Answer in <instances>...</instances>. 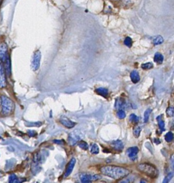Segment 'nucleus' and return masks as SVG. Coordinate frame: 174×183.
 I'll use <instances>...</instances> for the list:
<instances>
[{
	"label": "nucleus",
	"mask_w": 174,
	"mask_h": 183,
	"mask_svg": "<svg viewBox=\"0 0 174 183\" xmlns=\"http://www.w3.org/2000/svg\"><path fill=\"white\" fill-rule=\"evenodd\" d=\"M163 38L161 37V36H157V37H155L153 40V42L155 45H161V44L163 43Z\"/></svg>",
	"instance_id": "a211bd4d"
},
{
	"label": "nucleus",
	"mask_w": 174,
	"mask_h": 183,
	"mask_svg": "<svg viewBox=\"0 0 174 183\" xmlns=\"http://www.w3.org/2000/svg\"><path fill=\"white\" fill-rule=\"evenodd\" d=\"M7 85V81H6V75L5 67H4L2 62L0 60V87H5Z\"/></svg>",
	"instance_id": "0eeeda50"
},
{
	"label": "nucleus",
	"mask_w": 174,
	"mask_h": 183,
	"mask_svg": "<svg viewBox=\"0 0 174 183\" xmlns=\"http://www.w3.org/2000/svg\"><path fill=\"white\" fill-rule=\"evenodd\" d=\"M115 107H116V108L118 109V110H119V109H123L125 107L124 100L122 99H117V101H116Z\"/></svg>",
	"instance_id": "4468645a"
},
{
	"label": "nucleus",
	"mask_w": 174,
	"mask_h": 183,
	"mask_svg": "<svg viewBox=\"0 0 174 183\" xmlns=\"http://www.w3.org/2000/svg\"><path fill=\"white\" fill-rule=\"evenodd\" d=\"M111 146L115 149L116 150L121 151L123 149V144L121 140H116L112 142Z\"/></svg>",
	"instance_id": "9b49d317"
},
{
	"label": "nucleus",
	"mask_w": 174,
	"mask_h": 183,
	"mask_svg": "<svg viewBox=\"0 0 174 183\" xmlns=\"http://www.w3.org/2000/svg\"><path fill=\"white\" fill-rule=\"evenodd\" d=\"M173 113H174V110L173 107H168V109H166V114L168 115V117H173Z\"/></svg>",
	"instance_id": "cd10ccee"
},
{
	"label": "nucleus",
	"mask_w": 174,
	"mask_h": 183,
	"mask_svg": "<svg viewBox=\"0 0 174 183\" xmlns=\"http://www.w3.org/2000/svg\"><path fill=\"white\" fill-rule=\"evenodd\" d=\"M138 152H139V148L137 147H133V148H130L127 150L126 154L129 158H130L132 160H133V158H136Z\"/></svg>",
	"instance_id": "1a4fd4ad"
},
{
	"label": "nucleus",
	"mask_w": 174,
	"mask_h": 183,
	"mask_svg": "<svg viewBox=\"0 0 174 183\" xmlns=\"http://www.w3.org/2000/svg\"><path fill=\"white\" fill-rule=\"evenodd\" d=\"M124 45L126 46H127L128 47H131L132 45H133V42H132V39L131 37H126L124 40Z\"/></svg>",
	"instance_id": "bb28decb"
},
{
	"label": "nucleus",
	"mask_w": 174,
	"mask_h": 183,
	"mask_svg": "<svg viewBox=\"0 0 174 183\" xmlns=\"http://www.w3.org/2000/svg\"><path fill=\"white\" fill-rule=\"evenodd\" d=\"M173 178V174H172V173H170V174L169 175H168L166 178H165V180H163V182L164 183H166V182H169L170 180H171V178Z\"/></svg>",
	"instance_id": "c756f323"
},
{
	"label": "nucleus",
	"mask_w": 174,
	"mask_h": 183,
	"mask_svg": "<svg viewBox=\"0 0 174 183\" xmlns=\"http://www.w3.org/2000/svg\"><path fill=\"white\" fill-rule=\"evenodd\" d=\"M96 92H97L98 95H101V96L103 97H107L108 95H109V91H108V89L103 88V87H100V88L97 89H96Z\"/></svg>",
	"instance_id": "ddd939ff"
},
{
	"label": "nucleus",
	"mask_w": 174,
	"mask_h": 183,
	"mask_svg": "<svg viewBox=\"0 0 174 183\" xmlns=\"http://www.w3.org/2000/svg\"><path fill=\"white\" fill-rule=\"evenodd\" d=\"M157 121H158V123H159V126L160 127V129H161V130L164 131L165 130V122H164V120H163V115H159V116H158Z\"/></svg>",
	"instance_id": "2eb2a0df"
},
{
	"label": "nucleus",
	"mask_w": 174,
	"mask_h": 183,
	"mask_svg": "<svg viewBox=\"0 0 174 183\" xmlns=\"http://www.w3.org/2000/svg\"><path fill=\"white\" fill-rule=\"evenodd\" d=\"M0 109H1V99H0Z\"/></svg>",
	"instance_id": "7c9ffc66"
},
{
	"label": "nucleus",
	"mask_w": 174,
	"mask_h": 183,
	"mask_svg": "<svg viewBox=\"0 0 174 183\" xmlns=\"http://www.w3.org/2000/svg\"><path fill=\"white\" fill-rule=\"evenodd\" d=\"M101 178L99 175H87L85 173H82L80 175V180L82 182H90L92 180H97Z\"/></svg>",
	"instance_id": "423d86ee"
},
{
	"label": "nucleus",
	"mask_w": 174,
	"mask_h": 183,
	"mask_svg": "<svg viewBox=\"0 0 174 183\" xmlns=\"http://www.w3.org/2000/svg\"><path fill=\"white\" fill-rule=\"evenodd\" d=\"M101 174L114 180H120L129 175L130 171L126 168L115 165H106L100 168Z\"/></svg>",
	"instance_id": "f257e3e1"
},
{
	"label": "nucleus",
	"mask_w": 174,
	"mask_h": 183,
	"mask_svg": "<svg viewBox=\"0 0 174 183\" xmlns=\"http://www.w3.org/2000/svg\"><path fill=\"white\" fill-rule=\"evenodd\" d=\"M173 139V135L171 132H169L165 135V140L167 142H171Z\"/></svg>",
	"instance_id": "412c9836"
},
{
	"label": "nucleus",
	"mask_w": 174,
	"mask_h": 183,
	"mask_svg": "<svg viewBox=\"0 0 174 183\" xmlns=\"http://www.w3.org/2000/svg\"><path fill=\"white\" fill-rule=\"evenodd\" d=\"M126 116V112L124 110H123V109H119V111H118L117 112V117H119V119H124Z\"/></svg>",
	"instance_id": "393cba45"
},
{
	"label": "nucleus",
	"mask_w": 174,
	"mask_h": 183,
	"mask_svg": "<svg viewBox=\"0 0 174 183\" xmlns=\"http://www.w3.org/2000/svg\"><path fill=\"white\" fill-rule=\"evenodd\" d=\"M60 122L61 125H63L64 126L67 127V128H73L76 125V123L72 122L71 120H69L67 117H64L60 120Z\"/></svg>",
	"instance_id": "9d476101"
},
{
	"label": "nucleus",
	"mask_w": 174,
	"mask_h": 183,
	"mask_svg": "<svg viewBox=\"0 0 174 183\" xmlns=\"http://www.w3.org/2000/svg\"><path fill=\"white\" fill-rule=\"evenodd\" d=\"M151 113V109H147L144 112V122H147L149 121L150 115Z\"/></svg>",
	"instance_id": "5701e85b"
},
{
	"label": "nucleus",
	"mask_w": 174,
	"mask_h": 183,
	"mask_svg": "<svg viewBox=\"0 0 174 183\" xmlns=\"http://www.w3.org/2000/svg\"><path fill=\"white\" fill-rule=\"evenodd\" d=\"M138 170L152 178H156L158 176V170L152 165L147 163H141L137 166Z\"/></svg>",
	"instance_id": "f03ea898"
},
{
	"label": "nucleus",
	"mask_w": 174,
	"mask_h": 183,
	"mask_svg": "<svg viewBox=\"0 0 174 183\" xmlns=\"http://www.w3.org/2000/svg\"><path fill=\"white\" fill-rule=\"evenodd\" d=\"M153 65L152 62H147L141 65V68L143 69H150L153 68Z\"/></svg>",
	"instance_id": "4be33fe9"
},
{
	"label": "nucleus",
	"mask_w": 174,
	"mask_h": 183,
	"mask_svg": "<svg viewBox=\"0 0 174 183\" xmlns=\"http://www.w3.org/2000/svg\"><path fill=\"white\" fill-rule=\"evenodd\" d=\"M9 182H11V183H15V182H19V181H18L17 176L15 175H10L9 178Z\"/></svg>",
	"instance_id": "c85d7f7f"
},
{
	"label": "nucleus",
	"mask_w": 174,
	"mask_h": 183,
	"mask_svg": "<svg viewBox=\"0 0 174 183\" xmlns=\"http://www.w3.org/2000/svg\"><path fill=\"white\" fill-rule=\"evenodd\" d=\"M2 0H0V4H1V2H2Z\"/></svg>",
	"instance_id": "473e14b6"
},
{
	"label": "nucleus",
	"mask_w": 174,
	"mask_h": 183,
	"mask_svg": "<svg viewBox=\"0 0 174 183\" xmlns=\"http://www.w3.org/2000/svg\"><path fill=\"white\" fill-rule=\"evenodd\" d=\"M76 164V160L75 158H72L71 160L69 161V162L68 163L67 170H66L65 174H64V178H67L68 176H69L71 175V173L72 172Z\"/></svg>",
	"instance_id": "6e6552de"
},
{
	"label": "nucleus",
	"mask_w": 174,
	"mask_h": 183,
	"mask_svg": "<svg viewBox=\"0 0 174 183\" xmlns=\"http://www.w3.org/2000/svg\"><path fill=\"white\" fill-rule=\"evenodd\" d=\"M130 77H131V81L133 83H137L139 82L140 80V75L139 73L138 72L137 70H133L130 74Z\"/></svg>",
	"instance_id": "f8f14e48"
},
{
	"label": "nucleus",
	"mask_w": 174,
	"mask_h": 183,
	"mask_svg": "<svg viewBox=\"0 0 174 183\" xmlns=\"http://www.w3.org/2000/svg\"><path fill=\"white\" fill-rule=\"evenodd\" d=\"M78 145H79V147L80 148L84 149V150H88V149H89V145H88L87 142H84V141L80 142L79 144H78Z\"/></svg>",
	"instance_id": "a878e982"
},
{
	"label": "nucleus",
	"mask_w": 174,
	"mask_h": 183,
	"mask_svg": "<svg viewBox=\"0 0 174 183\" xmlns=\"http://www.w3.org/2000/svg\"><path fill=\"white\" fill-rule=\"evenodd\" d=\"M113 1H119V0H113Z\"/></svg>",
	"instance_id": "2f4dec72"
},
{
	"label": "nucleus",
	"mask_w": 174,
	"mask_h": 183,
	"mask_svg": "<svg viewBox=\"0 0 174 183\" xmlns=\"http://www.w3.org/2000/svg\"><path fill=\"white\" fill-rule=\"evenodd\" d=\"M2 113L5 115H10L15 109V104L13 101L8 97L4 96L2 98Z\"/></svg>",
	"instance_id": "7ed1b4c3"
},
{
	"label": "nucleus",
	"mask_w": 174,
	"mask_h": 183,
	"mask_svg": "<svg viewBox=\"0 0 174 183\" xmlns=\"http://www.w3.org/2000/svg\"><path fill=\"white\" fill-rule=\"evenodd\" d=\"M91 152L92 154L97 155L99 152V148L97 144H93L91 147Z\"/></svg>",
	"instance_id": "6ab92c4d"
},
{
	"label": "nucleus",
	"mask_w": 174,
	"mask_h": 183,
	"mask_svg": "<svg viewBox=\"0 0 174 183\" xmlns=\"http://www.w3.org/2000/svg\"><path fill=\"white\" fill-rule=\"evenodd\" d=\"M154 62H156L157 64H159V65H161V64L163 63V56L161 55V53L157 52L155 54V56H154Z\"/></svg>",
	"instance_id": "f3484780"
},
{
	"label": "nucleus",
	"mask_w": 174,
	"mask_h": 183,
	"mask_svg": "<svg viewBox=\"0 0 174 183\" xmlns=\"http://www.w3.org/2000/svg\"><path fill=\"white\" fill-rule=\"evenodd\" d=\"M129 120H130V122L133 123H138L139 121V117L136 116L135 114H131L129 116Z\"/></svg>",
	"instance_id": "aec40b11"
},
{
	"label": "nucleus",
	"mask_w": 174,
	"mask_h": 183,
	"mask_svg": "<svg viewBox=\"0 0 174 183\" xmlns=\"http://www.w3.org/2000/svg\"><path fill=\"white\" fill-rule=\"evenodd\" d=\"M80 139V137H79L77 136V135L75 134V133H73L72 135H70V136L69 137V142L70 144L71 145H75L76 142H77V141H79Z\"/></svg>",
	"instance_id": "dca6fc26"
},
{
	"label": "nucleus",
	"mask_w": 174,
	"mask_h": 183,
	"mask_svg": "<svg viewBox=\"0 0 174 183\" xmlns=\"http://www.w3.org/2000/svg\"><path fill=\"white\" fill-rule=\"evenodd\" d=\"M41 55L39 50L35 51L33 54L32 59H31V67L33 71H37L40 67V62H41Z\"/></svg>",
	"instance_id": "20e7f679"
},
{
	"label": "nucleus",
	"mask_w": 174,
	"mask_h": 183,
	"mask_svg": "<svg viewBox=\"0 0 174 183\" xmlns=\"http://www.w3.org/2000/svg\"><path fill=\"white\" fill-rule=\"evenodd\" d=\"M141 131V127L140 126H136L134 130H133V135L136 137H139Z\"/></svg>",
	"instance_id": "b1692460"
},
{
	"label": "nucleus",
	"mask_w": 174,
	"mask_h": 183,
	"mask_svg": "<svg viewBox=\"0 0 174 183\" xmlns=\"http://www.w3.org/2000/svg\"><path fill=\"white\" fill-rule=\"evenodd\" d=\"M9 59V56L8 54L7 46L5 43H2L0 45V60L4 64Z\"/></svg>",
	"instance_id": "39448f33"
}]
</instances>
